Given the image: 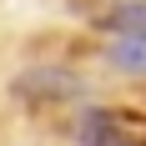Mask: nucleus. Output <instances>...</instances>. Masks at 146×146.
Returning <instances> with one entry per match:
<instances>
[{
  "instance_id": "obj_1",
  "label": "nucleus",
  "mask_w": 146,
  "mask_h": 146,
  "mask_svg": "<svg viewBox=\"0 0 146 146\" xmlns=\"http://www.w3.org/2000/svg\"><path fill=\"white\" fill-rule=\"evenodd\" d=\"M81 91V76H66V71H30L15 81V96L25 101H56V96H76Z\"/></svg>"
},
{
  "instance_id": "obj_4",
  "label": "nucleus",
  "mask_w": 146,
  "mask_h": 146,
  "mask_svg": "<svg viewBox=\"0 0 146 146\" xmlns=\"http://www.w3.org/2000/svg\"><path fill=\"white\" fill-rule=\"evenodd\" d=\"M81 141L86 146H121L116 141V121L106 116V111H86L81 116Z\"/></svg>"
},
{
  "instance_id": "obj_2",
  "label": "nucleus",
  "mask_w": 146,
  "mask_h": 146,
  "mask_svg": "<svg viewBox=\"0 0 146 146\" xmlns=\"http://www.w3.org/2000/svg\"><path fill=\"white\" fill-rule=\"evenodd\" d=\"M111 66L126 76H146V35H116L111 45Z\"/></svg>"
},
{
  "instance_id": "obj_3",
  "label": "nucleus",
  "mask_w": 146,
  "mask_h": 146,
  "mask_svg": "<svg viewBox=\"0 0 146 146\" xmlns=\"http://www.w3.org/2000/svg\"><path fill=\"white\" fill-rule=\"evenodd\" d=\"M106 30H116V35H146V0L116 5V10L106 15Z\"/></svg>"
}]
</instances>
